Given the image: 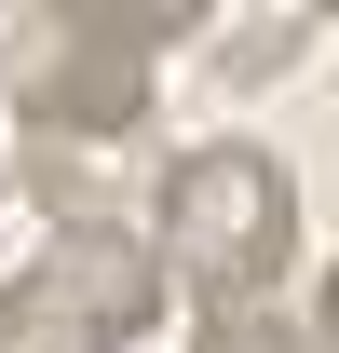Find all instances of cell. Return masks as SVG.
Returning <instances> with one entry per match:
<instances>
[{
    "label": "cell",
    "mask_w": 339,
    "mask_h": 353,
    "mask_svg": "<svg viewBox=\"0 0 339 353\" xmlns=\"http://www.w3.org/2000/svg\"><path fill=\"white\" fill-rule=\"evenodd\" d=\"M150 312H163V259L123 218L109 231H54L41 259L0 285V353H123Z\"/></svg>",
    "instance_id": "cell-3"
},
{
    "label": "cell",
    "mask_w": 339,
    "mask_h": 353,
    "mask_svg": "<svg viewBox=\"0 0 339 353\" xmlns=\"http://www.w3.org/2000/svg\"><path fill=\"white\" fill-rule=\"evenodd\" d=\"M176 28H204L190 0H68L28 28L14 54V95H28V136H68V150H123L150 123V54Z\"/></svg>",
    "instance_id": "cell-1"
},
{
    "label": "cell",
    "mask_w": 339,
    "mask_h": 353,
    "mask_svg": "<svg viewBox=\"0 0 339 353\" xmlns=\"http://www.w3.org/2000/svg\"><path fill=\"white\" fill-rule=\"evenodd\" d=\"M190 353H326V340H312V326H298L285 299H204Z\"/></svg>",
    "instance_id": "cell-4"
},
{
    "label": "cell",
    "mask_w": 339,
    "mask_h": 353,
    "mask_svg": "<svg viewBox=\"0 0 339 353\" xmlns=\"http://www.w3.org/2000/svg\"><path fill=\"white\" fill-rule=\"evenodd\" d=\"M285 245H298V190H285L271 150L204 136V150L163 163V245H150V259L190 272L204 299H258V285L285 272Z\"/></svg>",
    "instance_id": "cell-2"
}]
</instances>
